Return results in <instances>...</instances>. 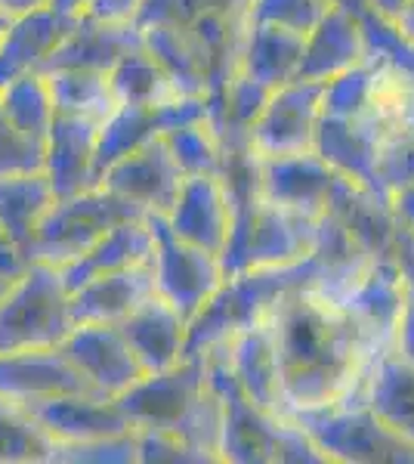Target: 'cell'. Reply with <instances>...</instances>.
I'll list each match as a JSON object with an SVG mask.
<instances>
[{
  "mask_svg": "<svg viewBox=\"0 0 414 464\" xmlns=\"http://www.w3.org/2000/svg\"><path fill=\"white\" fill-rule=\"evenodd\" d=\"M220 347L247 400L257 402L266 411H275V415H288L282 396V378H278L275 343L269 338V328L263 322H254L251 328L232 334Z\"/></svg>",
  "mask_w": 414,
  "mask_h": 464,
  "instance_id": "25",
  "label": "cell"
},
{
  "mask_svg": "<svg viewBox=\"0 0 414 464\" xmlns=\"http://www.w3.org/2000/svg\"><path fill=\"white\" fill-rule=\"evenodd\" d=\"M149 223L155 232V295L189 322L226 279L220 257L173 236L164 214H149Z\"/></svg>",
  "mask_w": 414,
  "mask_h": 464,
  "instance_id": "8",
  "label": "cell"
},
{
  "mask_svg": "<svg viewBox=\"0 0 414 464\" xmlns=\"http://www.w3.org/2000/svg\"><path fill=\"white\" fill-rule=\"evenodd\" d=\"M53 189L43 174L0 177V232L32 260L37 220L53 205Z\"/></svg>",
  "mask_w": 414,
  "mask_h": 464,
  "instance_id": "31",
  "label": "cell"
},
{
  "mask_svg": "<svg viewBox=\"0 0 414 464\" xmlns=\"http://www.w3.org/2000/svg\"><path fill=\"white\" fill-rule=\"evenodd\" d=\"M137 461L142 464H210L205 455L170 430H137Z\"/></svg>",
  "mask_w": 414,
  "mask_h": 464,
  "instance_id": "44",
  "label": "cell"
},
{
  "mask_svg": "<svg viewBox=\"0 0 414 464\" xmlns=\"http://www.w3.org/2000/svg\"><path fill=\"white\" fill-rule=\"evenodd\" d=\"M28 411L56 443H87V440L130 433L121 402L102 393H65L28 402Z\"/></svg>",
  "mask_w": 414,
  "mask_h": 464,
  "instance_id": "15",
  "label": "cell"
},
{
  "mask_svg": "<svg viewBox=\"0 0 414 464\" xmlns=\"http://www.w3.org/2000/svg\"><path fill=\"white\" fill-rule=\"evenodd\" d=\"M65 393H96L59 347L0 353V396L13 402H37Z\"/></svg>",
  "mask_w": 414,
  "mask_h": 464,
  "instance_id": "16",
  "label": "cell"
},
{
  "mask_svg": "<svg viewBox=\"0 0 414 464\" xmlns=\"http://www.w3.org/2000/svg\"><path fill=\"white\" fill-rule=\"evenodd\" d=\"M331 6H334L331 0H251V6H247V22H260V25H275V28L297 32V34H310Z\"/></svg>",
  "mask_w": 414,
  "mask_h": 464,
  "instance_id": "39",
  "label": "cell"
},
{
  "mask_svg": "<svg viewBox=\"0 0 414 464\" xmlns=\"http://www.w3.org/2000/svg\"><path fill=\"white\" fill-rule=\"evenodd\" d=\"M142 47L149 50L158 65L170 74V81L183 96H207V72L205 59L179 25H146L142 28Z\"/></svg>",
  "mask_w": 414,
  "mask_h": 464,
  "instance_id": "33",
  "label": "cell"
},
{
  "mask_svg": "<svg viewBox=\"0 0 414 464\" xmlns=\"http://www.w3.org/2000/svg\"><path fill=\"white\" fill-rule=\"evenodd\" d=\"M140 6H142V0H90L84 16H93L102 22H133Z\"/></svg>",
  "mask_w": 414,
  "mask_h": 464,
  "instance_id": "46",
  "label": "cell"
},
{
  "mask_svg": "<svg viewBox=\"0 0 414 464\" xmlns=\"http://www.w3.org/2000/svg\"><path fill=\"white\" fill-rule=\"evenodd\" d=\"M251 0H142L137 13V25H189L201 13H232L247 16Z\"/></svg>",
  "mask_w": 414,
  "mask_h": 464,
  "instance_id": "38",
  "label": "cell"
},
{
  "mask_svg": "<svg viewBox=\"0 0 414 464\" xmlns=\"http://www.w3.org/2000/svg\"><path fill=\"white\" fill-rule=\"evenodd\" d=\"M133 430H170L214 464L220 461V396L210 387L207 359L183 356L177 365L146 372L118 396Z\"/></svg>",
  "mask_w": 414,
  "mask_h": 464,
  "instance_id": "2",
  "label": "cell"
},
{
  "mask_svg": "<svg viewBox=\"0 0 414 464\" xmlns=\"http://www.w3.org/2000/svg\"><path fill=\"white\" fill-rule=\"evenodd\" d=\"M173 236L220 257L232 227V201L220 174L183 177L177 201L164 214Z\"/></svg>",
  "mask_w": 414,
  "mask_h": 464,
  "instance_id": "13",
  "label": "cell"
},
{
  "mask_svg": "<svg viewBox=\"0 0 414 464\" xmlns=\"http://www.w3.org/2000/svg\"><path fill=\"white\" fill-rule=\"evenodd\" d=\"M183 177L186 174L179 170L164 137H155L152 143L140 146L137 152L124 155L111 168H105L100 186L140 205L149 214H168L177 201Z\"/></svg>",
  "mask_w": 414,
  "mask_h": 464,
  "instance_id": "12",
  "label": "cell"
},
{
  "mask_svg": "<svg viewBox=\"0 0 414 464\" xmlns=\"http://www.w3.org/2000/svg\"><path fill=\"white\" fill-rule=\"evenodd\" d=\"M50 0H0V16L13 19V16H22V13H32L37 6H47Z\"/></svg>",
  "mask_w": 414,
  "mask_h": 464,
  "instance_id": "49",
  "label": "cell"
},
{
  "mask_svg": "<svg viewBox=\"0 0 414 464\" xmlns=\"http://www.w3.org/2000/svg\"><path fill=\"white\" fill-rule=\"evenodd\" d=\"M56 440L37 424L28 406L0 396V464L10 461H50Z\"/></svg>",
  "mask_w": 414,
  "mask_h": 464,
  "instance_id": "36",
  "label": "cell"
},
{
  "mask_svg": "<svg viewBox=\"0 0 414 464\" xmlns=\"http://www.w3.org/2000/svg\"><path fill=\"white\" fill-rule=\"evenodd\" d=\"M380 152L383 140L371 127H365L362 121H350V118L325 115V111L319 115V124H315V155L325 159L341 174L359 179V183L374 189L378 196L390 198L378 170Z\"/></svg>",
  "mask_w": 414,
  "mask_h": 464,
  "instance_id": "23",
  "label": "cell"
},
{
  "mask_svg": "<svg viewBox=\"0 0 414 464\" xmlns=\"http://www.w3.org/2000/svg\"><path fill=\"white\" fill-rule=\"evenodd\" d=\"M207 359L210 387L220 396L223 421H220V461L232 464H328L322 449L306 437L300 424L288 415L260 409L238 387L226 362L223 347H214Z\"/></svg>",
  "mask_w": 414,
  "mask_h": 464,
  "instance_id": "3",
  "label": "cell"
},
{
  "mask_svg": "<svg viewBox=\"0 0 414 464\" xmlns=\"http://www.w3.org/2000/svg\"><path fill=\"white\" fill-rule=\"evenodd\" d=\"M0 111H4L6 121L16 130L47 146V133L53 127V118H56V106H53L50 84L41 72L22 74V78L0 87Z\"/></svg>",
  "mask_w": 414,
  "mask_h": 464,
  "instance_id": "35",
  "label": "cell"
},
{
  "mask_svg": "<svg viewBox=\"0 0 414 464\" xmlns=\"http://www.w3.org/2000/svg\"><path fill=\"white\" fill-rule=\"evenodd\" d=\"M43 174V143L16 130L0 111V177Z\"/></svg>",
  "mask_w": 414,
  "mask_h": 464,
  "instance_id": "41",
  "label": "cell"
},
{
  "mask_svg": "<svg viewBox=\"0 0 414 464\" xmlns=\"http://www.w3.org/2000/svg\"><path fill=\"white\" fill-rule=\"evenodd\" d=\"M356 16H359V22H362V28H365V37H368V44H371V53L387 56L390 63L399 65V69H402L414 81V44L405 41V37L399 34L393 25H387L383 19L374 16L368 6H362Z\"/></svg>",
  "mask_w": 414,
  "mask_h": 464,
  "instance_id": "43",
  "label": "cell"
},
{
  "mask_svg": "<svg viewBox=\"0 0 414 464\" xmlns=\"http://www.w3.org/2000/svg\"><path fill=\"white\" fill-rule=\"evenodd\" d=\"M142 47V28L137 22H102L93 16L74 19L72 32L59 41L53 50L47 65L41 72L53 69H87V72H105L121 56L133 53Z\"/></svg>",
  "mask_w": 414,
  "mask_h": 464,
  "instance_id": "18",
  "label": "cell"
},
{
  "mask_svg": "<svg viewBox=\"0 0 414 464\" xmlns=\"http://www.w3.org/2000/svg\"><path fill=\"white\" fill-rule=\"evenodd\" d=\"M337 177L341 170L331 168L315 152L282 155V159L260 155V196L288 208V211L310 217V220L325 214Z\"/></svg>",
  "mask_w": 414,
  "mask_h": 464,
  "instance_id": "14",
  "label": "cell"
},
{
  "mask_svg": "<svg viewBox=\"0 0 414 464\" xmlns=\"http://www.w3.org/2000/svg\"><path fill=\"white\" fill-rule=\"evenodd\" d=\"M201 118H207L205 96H179L164 106H118L100 124V137H96V186H100L102 170L111 168L118 159L137 152L140 146L152 143L155 137H164L173 127L201 121Z\"/></svg>",
  "mask_w": 414,
  "mask_h": 464,
  "instance_id": "10",
  "label": "cell"
},
{
  "mask_svg": "<svg viewBox=\"0 0 414 464\" xmlns=\"http://www.w3.org/2000/svg\"><path fill=\"white\" fill-rule=\"evenodd\" d=\"M6 288H10V282H6V279H0V297L6 295Z\"/></svg>",
  "mask_w": 414,
  "mask_h": 464,
  "instance_id": "52",
  "label": "cell"
},
{
  "mask_svg": "<svg viewBox=\"0 0 414 464\" xmlns=\"http://www.w3.org/2000/svg\"><path fill=\"white\" fill-rule=\"evenodd\" d=\"M59 350L84 381L102 396H121L146 375L140 359L133 356L130 343L118 332V325H100V322H81L59 343Z\"/></svg>",
  "mask_w": 414,
  "mask_h": 464,
  "instance_id": "11",
  "label": "cell"
},
{
  "mask_svg": "<svg viewBox=\"0 0 414 464\" xmlns=\"http://www.w3.org/2000/svg\"><path fill=\"white\" fill-rule=\"evenodd\" d=\"M325 214L337 217L346 227V232H350L374 260L396 257L399 223L393 211H390V198L378 196V192L368 189L359 179H352L346 174L337 177Z\"/></svg>",
  "mask_w": 414,
  "mask_h": 464,
  "instance_id": "20",
  "label": "cell"
},
{
  "mask_svg": "<svg viewBox=\"0 0 414 464\" xmlns=\"http://www.w3.org/2000/svg\"><path fill=\"white\" fill-rule=\"evenodd\" d=\"M50 6L56 13H63V16H69V19H81L87 13L90 0H50Z\"/></svg>",
  "mask_w": 414,
  "mask_h": 464,
  "instance_id": "50",
  "label": "cell"
},
{
  "mask_svg": "<svg viewBox=\"0 0 414 464\" xmlns=\"http://www.w3.org/2000/svg\"><path fill=\"white\" fill-rule=\"evenodd\" d=\"M405 301V276L396 257H380L359 279V285L343 297V306L356 316L378 347H390L396 338L399 313Z\"/></svg>",
  "mask_w": 414,
  "mask_h": 464,
  "instance_id": "26",
  "label": "cell"
},
{
  "mask_svg": "<svg viewBox=\"0 0 414 464\" xmlns=\"http://www.w3.org/2000/svg\"><path fill=\"white\" fill-rule=\"evenodd\" d=\"M315 260L303 257L291 266H263L247 269V273L226 276L220 288L207 297L205 306L189 319L186 328V356H205L214 347H220L232 334L251 328L263 319L269 304L282 295L284 288L313 282L315 285Z\"/></svg>",
  "mask_w": 414,
  "mask_h": 464,
  "instance_id": "4",
  "label": "cell"
},
{
  "mask_svg": "<svg viewBox=\"0 0 414 464\" xmlns=\"http://www.w3.org/2000/svg\"><path fill=\"white\" fill-rule=\"evenodd\" d=\"M50 461L69 464H130L137 461V430L118 433V437L87 440V443H56Z\"/></svg>",
  "mask_w": 414,
  "mask_h": 464,
  "instance_id": "40",
  "label": "cell"
},
{
  "mask_svg": "<svg viewBox=\"0 0 414 464\" xmlns=\"http://www.w3.org/2000/svg\"><path fill=\"white\" fill-rule=\"evenodd\" d=\"M334 6H343V10H352V13H359L365 6V0H331Z\"/></svg>",
  "mask_w": 414,
  "mask_h": 464,
  "instance_id": "51",
  "label": "cell"
},
{
  "mask_svg": "<svg viewBox=\"0 0 414 464\" xmlns=\"http://www.w3.org/2000/svg\"><path fill=\"white\" fill-rule=\"evenodd\" d=\"M387 25H393L405 41L414 44V0H402V6H399L393 22H387Z\"/></svg>",
  "mask_w": 414,
  "mask_h": 464,
  "instance_id": "48",
  "label": "cell"
},
{
  "mask_svg": "<svg viewBox=\"0 0 414 464\" xmlns=\"http://www.w3.org/2000/svg\"><path fill=\"white\" fill-rule=\"evenodd\" d=\"M303 50L306 34L247 22L242 37V53H238V74H245V78H251L254 84L266 90H278L291 84V81H297Z\"/></svg>",
  "mask_w": 414,
  "mask_h": 464,
  "instance_id": "27",
  "label": "cell"
},
{
  "mask_svg": "<svg viewBox=\"0 0 414 464\" xmlns=\"http://www.w3.org/2000/svg\"><path fill=\"white\" fill-rule=\"evenodd\" d=\"M109 84L118 106H164L183 96L146 47L118 59L109 69Z\"/></svg>",
  "mask_w": 414,
  "mask_h": 464,
  "instance_id": "34",
  "label": "cell"
},
{
  "mask_svg": "<svg viewBox=\"0 0 414 464\" xmlns=\"http://www.w3.org/2000/svg\"><path fill=\"white\" fill-rule=\"evenodd\" d=\"M368 56H371V44L359 16L343 6H331L319 25L306 34L297 81H331L362 65Z\"/></svg>",
  "mask_w": 414,
  "mask_h": 464,
  "instance_id": "17",
  "label": "cell"
},
{
  "mask_svg": "<svg viewBox=\"0 0 414 464\" xmlns=\"http://www.w3.org/2000/svg\"><path fill=\"white\" fill-rule=\"evenodd\" d=\"M152 254H155V232L146 214L142 220H124L118 227H111L87 254H81L72 264L59 266V276H63L65 288L74 291L78 285H84V282L96 279V276L146 264V260H152Z\"/></svg>",
  "mask_w": 414,
  "mask_h": 464,
  "instance_id": "28",
  "label": "cell"
},
{
  "mask_svg": "<svg viewBox=\"0 0 414 464\" xmlns=\"http://www.w3.org/2000/svg\"><path fill=\"white\" fill-rule=\"evenodd\" d=\"M149 211L127 201L105 186H90L84 192L56 198L43 211L34 229L32 260L50 266H65L87 254L111 227L124 220H142Z\"/></svg>",
  "mask_w": 414,
  "mask_h": 464,
  "instance_id": "7",
  "label": "cell"
},
{
  "mask_svg": "<svg viewBox=\"0 0 414 464\" xmlns=\"http://www.w3.org/2000/svg\"><path fill=\"white\" fill-rule=\"evenodd\" d=\"M260 322L275 343L288 411L362 396L380 347L337 297L300 282L284 288Z\"/></svg>",
  "mask_w": 414,
  "mask_h": 464,
  "instance_id": "1",
  "label": "cell"
},
{
  "mask_svg": "<svg viewBox=\"0 0 414 464\" xmlns=\"http://www.w3.org/2000/svg\"><path fill=\"white\" fill-rule=\"evenodd\" d=\"M155 295V269L152 260L137 266H124L115 273L96 276L72 291V316L74 325L81 322H100V325H118L130 316L140 304Z\"/></svg>",
  "mask_w": 414,
  "mask_h": 464,
  "instance_id": "22",
  "label": "cell"
},
{
  "mask_svg": "<svg viewBox=\"0 0 414 464\" xmlns=\"http://www.w3.org/2000/svg\"><path fill=\"white\" fill-rule=\"evenodd\" d=\"M328 81H291L269 93L266 106L247 130L251 149L263 159L315 152V124Z\"/></svg>",
  "mask_w": 414,
  "mask_h": 464,
  "instance_id": "9",
  "label": "cell"
},
{
  "mask_svg": "<svg viewBox=\"0 0 414 464\" xmlns=\"http://www.w3.org/2000/svg\"><path fill=\"white\" fill-rule=\"evenodd\" d=\"M378 170L387 192H393L405 183H414V124L383 146Z\"/></svg>",
  "mask_w": 414,
  "mask_h": 464,
  "instance_id": "45",
  "label": "cell"
},
{
  "mask_svg": "<svg viewBox=\"0 0 414 464\" xmlns=\"http://www.w3.org/2000/svg\"><path fill=\"white\" fill-rule=\"evenodd\" d=\"M164 143L177 159L179 170L189 174H220L223 170V143L207 118L179 124L164 133Z\"/></svg>",
  "mask_w": 414,
  "mask_h": 464,
  "instance_id": "37",
  "label": "cell"
},
{
  "mask_svg": "<svg viewBox=\"0 0 414 464\" xmlns=\"http://www.w3.org/2000/svg\"><path fill=\"white\" fill-rule=\"evenodd\" d=\"M72 328V291L59 269L32 260L0 297V353L59 347Z\"/></svg>",
  "mask_w": 414,
  "mask_h": 464,
  "instance_id": "6",
  "label": "cell"
},
{
  "mask_svg": "<svg viewBox=\"0 0 414 464\" xmlns=\"http://www.w3.org/2000/svg\"><path fill=\"white\" fill-rule=\"evenodd\" d=\"M50 84L56 115L84 118V121L102 124L111 111L118 109L115 93H111L109 74L87 72V69H53L41 72Z\"/></svg>",
  "mask_w": 414,
  "mask_h": 464,
  "instance_id": "32",
  "label": "cell"
},
{
  "mask_svg": "<svg viewBox=\"0 0 414 464\" xmlns=\"http://www.w3.org/2000/svg\"><path fill=\"white\" fill-rule=\"evenodd\" d=\"M72 25L74 19L56 13L50 4L6 22L0 32V87L22 74L41 72L59 41L72 32Z\"/></svg>",
  "mask_w": 414,
  "mask_h": 464,
  "instance_id": "21",
  "label": "cell"
},
{
  "mask_svg": "<svg viewBox=\"0 0 414 464\" xmlns=\"http://www.w3.org/2000/svg\"><path fill=\"white\" fill-rule=\"evenodd\" d=\"M390 211H393L399 227L414 236V183H405L390 192Z\"/></svg>",
  "mask_w": 414,
  "mask_h": 464,
  "instance_id": "47",
  "label": "cell"
},
{
  "mask_svg": "<svg viewBox=\"0 0 414 464\" xmlns=\"http://www.w3.org/2000/svg\"><path fill=\"white\" fill-rule=\"evenodd\" d=\"M396 260L405 276V301H402V313H399L393 347L409 362H414V236H409L402 227L396 232Z\"/></svg>",
  "mask_w": 414,
  "mask_h": 464,
  "instance_id": "42",
  "label": "cell"
},
{
  "mask_svg": "<svg viewBox=\"0 0 414 464\" xmlns=\"http://www.w3.org/2000/svg\"><path fill=\"white\" fill-rule=\"evenodd\" d=\"M288 418L306 430L328 464H414V443L383 424L365 396L319 409H291Z\"/></svg>",
  "mask_w": 414,
  "mask_h": 464,
  "instance_id": "5",
  "label": "cell"
},
{
  "mask_svg": "<svg viewBox=\"0 0 414 464\" xmlns=\"http://www.w3.org/2000/svg\"><path fill=\"white\" fill-rule=\"evenodd\" d=\"M362 396L383 424L414 443V362L393 343L374 356Z\"/></svg>",
  "mask_w": 414,
  "mask_h": 464,
  "instance_id": "30",
  "label": "cell"
},
{
  "mask_svg": "<svg viewBox=\"0 0 414 464\" xmlns=\"http://www.w3.org/2000/svg\"><path fill=\"white\" fill-rule=\"evenodd\" d=\"M100 124L84 118L56 115L43 146V177H47L53 198H65L96 186L93 155Z\"/></svg>",
  "mask_w": 414,
  "mask_h": 464,
  "instance_id": "19",
  "label": "cell"
},
{
  "mask_svg": "<svg viewBox=\"0 0 414 464\" xmlns=\"http://www.w3.org/2000/svg\"><path fill=\"white\" fill-rule=\"evenodd\" d=\"M186 328L189 322L158 295L118 322V332L124 334V341L130 343L133 356L146 372L170 369L186 356Z\"/></svg>",
  "mask_w": 414,
  "mask_h": 464,
  "instance_id": "24",
  "label": "cell"
},
{
  "mask_svg": "<svg viewBox=\"0 0 414 464\" xmlns=\"http://www.w3.org/2000/svg\"><path fill=\"white\" fill-rule=\"evenodd\" d=\"M310 257L315 260V269H319L315 288H322L325 295L337 297V301H343L359 285V279L374 266L371 254L331 214L315 217V242Z\"/></svg>",
  "mask_w": 414,
  "mask_h": 464,
  "instance_id": "29",
  "label": "cell"
}]
</instances>
